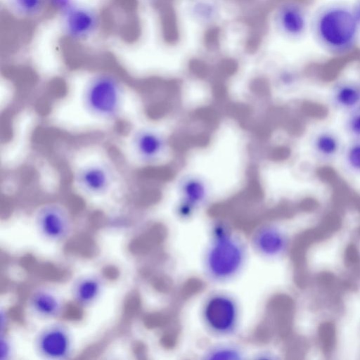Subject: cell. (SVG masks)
<instances>
[{
    "label": "cell",
    "instance_id": "obj_10",
    "mask_svg": "<svg viewBox=\"0 0 360 360\" xmlns=\"http://www.w3.org/2000/svg\"><path fill=\"white\" fill-rule=\"evenodd\" d=\"M289 237L286 232L277 225L266 224L253 231L250 244L255 251L268 259L282 256L289 246Z\"/></svg>",
    "mask_w": 360,
    "mask_h": 360
},
{
    "label": "cell",
    "instance_id": "obj_6",
    "mask_svg": "<svg viewBox=\"0 0 360 360\" xmlns=\"http://www.w3.org/2000/svg\"><path fill=\"white\" fill-rule=\"evenodd\" d=\"M204 325L213 335L226 337L233 334L239 324L240 311L237 302L231 295L215 292L204 301L201 309Z\"/></svg>",
    "mask_w": 360,
    "mask_h": 360
},
{
    "label": "cell",
    "instance_id": "obj_24",
    "mask_svg": "<svg viewBox=\"0 0 360 360\" xmlns=\"http://www.w3.org/2000/svg\"><path fill=\"white\" fill-rule=\"evenodd\" d=\"M354 13L360 22V0H354L352 3Z\"/></svg>",
    "mask_w": 360,
    "mask_h": 360
},
{
    "label": "cell",
    "instance_id": "obj_4",
    "mask_svg": "<svg viewBox=\"0 0 360 360\" xmlns=\"http://www.w3.org/2000/svg\"><path fill=\"white\" fill-rule=\"evenodd\" d=\"M71 179L75 190L89 198H105L122 186L117 165L102 151L86 152L76 158Z\"/></svg>",
    "mask_w": 360,
    "mask_h": 360
},
{
    "label": "cell",
    "instance_id": "obj_17",
    "mask_svg": "<svg viewBox=\"0 0 360 360\" xmlns=\"http://www.w3.org/2000/svg\"><path fill=\"white\" fill-rule=\"evenodd\" d=\"M96 23V17L92 12L77 9L70 12L67 28L71 36L84 38L93 32Z\"/></svg>",
    "mask_w": 360,
    "mask_h": 360
},
{
    "label": "cell",
    "instance_id": "obj_18",
    "mask_svg": "<svg viewBox=\"0 0 360 360\" xmlns=\"http://www.w3.org/2000/svg\"><path fill=\"white\" fill-rule=\"evenodd\" d=\"M342 165L353 175L360 176V139H351L342 152Z\"/></svg>",
    "mask_w": 360,
    "mask_h": 360
},
{
    "label": "cell",
    "instance_id": "obj_15",
    "mask_svg": "<svg viewBox=\"0 0 360 360\" xmlns=\"http://www.w3.org/2000/svg\"><path fill=\"white\" fill-rule=\"evenodd\" d=\"M103 289V281L96 274L78 277L72 283L71 292L75 301L82 307L94 304Z\"/></svg>",
    "mask_w": 360,
    "mask_h": 360
},
{
    "label": "cell",
    "instance_id": "obj_16",
    "mask_svg": "<svg viewBox=\"0 0 360 360\" xmlns=\"http://www.w3.org/2000/svg\"><path fill=\"white\" fill-rule=\"evenodd\" d=\"M186 13L193 22L206 26L219 18L221 7L215 0H191L187 6Z\"/></svg>",
    "mask_w": 360,
    "mask_h": 360
},
{
    "label": "cell",
    "instance_id": "obj_22",
    "mask_svg": "<svg viewBox=\"0 0 360 360\" xmlns=\"http://www.w3.org/2000/svg\"><path fill=\"white\" fill-rule=\"evenodd\" d=\"M297 81V75L292 72H285L281 75V82L285 86H292Z\"/></svg>",
    "mask_w": 360,
    "mask_h": 360
},
{
    "label": "cell",
    "instance_id": "obj_8",
    "mask_svg": "<svg viewBox=\"0 0 360 360\" xmlns=\"http://www.w3.org/2000/svg\"><path fill=\"white\" fill-rule=\"evenodd\" d=\"M39 235L49 242L65 240L72 230V219L68 208L62 203L51 201L39 205L33 215Z\"/></svg>",
    "mask_w": 360,
    "mask_h": 360
},
{
    "label": "cell",
    "instance_id": "obj_25",
    "mask_svg": "<svg viewBox=\"0 0 360 360\" xmlns=\"http://www.w3.org/2000/svg\"><path fill=\"white\" fill-rule=\"evenodd\" d=\"M55 3L60 7H65L68 3V0H53Z\"/></svg>",
    "mask_w": 360,
    "mask_h": 360
},
{
    "label": "cell",
    "instance_id": "obj_5",
    "mask_svg": "<svg viewBox=\"0 0 360 360\" xmlns=\"http://www.w3.org/2000/svg\"><path fill=\"white\" fill-rule=\"evenodd\" d=\"M121 149L130 165H148L162 155L165 141L156 130L145 125H131L121 141Z\"/></svg>",
    "mask_w": 360,
    "mask_h": 360
},
{
    "label": "cell",
    "instance_id": "obj_14",
    "mask_svg": "<svg viewBox=\"0 0 360 360\" xmlns=\"http://www.w3.org/2000/svg\"><path fill=\"white\" fill-rule=\"evenodd\" d=\"M28 307L34 315L45 319L57 318L63 308L61 298L55 292L43 288L31 293Z\"/></svg>",
    "mask_w": 360,
    "mask_h": 360
},
{
    "label": "cell",
    "instance_id": "obj_11",
    "mask_svg": "<svg viewBox=\"0 0 360 360\" xmlns=\"http://www.w3.org/2000/svg\"><path fill=\"white\" fill-rule=\"evenodd\" d=\"M182 198L177 205V214L181 219L190 218L207 198V189L202 181L188 177L181 185Z\"/></svg>",
    "mask_w": 360,
    "mask_h": 360
},
{
    "label": "cell",
    "instance_id": "obj_19",
    "mask_svg": "<svg viewBox=\"0 0 360 360\" xmlns=\"http://www.w3.org/2000/svg\"><path fill=\"white\" fill-rule=\"evenodd\" d=\"M206 358L210 359H240V350L231 345H219L209 349Z\"/></svg>",
    "mask_w": 360,
    "mask_h": 360
},
{
    "label": "cell",
    "instance_id": "obj_21",
    "mask_svg": "<svg viewBox=\"0 0 360 360\" xmlns=\"http://www.w3.org/2000/svg\"><path fill=\"white\" fill-rule=\"evenodd\" d=\"M15 4L22 13L33 15L41 10L43 0H15Z\"/></svg>",
    "mask_w": 360,
    "mask_h": 360
},
{
    "label": "cell",
    "instance_id": "obj_3",
    "mask_svg": "<svg viewBox=\"0 0 360 360\" xmlns=\"http://www.w3.org/2000/svg\"><path fill=\"white\" fill-rule=\"evenodd\" d=\"M247 258V246L232 228L223 221L211 226L204 256L207 276L216 282H226L243 269Z\"/></svg>",
    "mask_w": 360,
    "mask_h": 360
},
{
    "label": "cell",
    "instance_id": "obj_23",
    "mask_svg": "<svg viewBox=\"0 0 360 360\" xmlns=\"http://www.w3.org/2000/svg\"><path fill=\"white\" fill-rule=\"evenodd\" d=\"M1 359H6L9 355V352L11 348L10 342L6 338H4L2 335L1 338Z\"/></svg>",
    "mask_w": 360,
    "mask_h": 360
},
{
    "label": "cell",
    "instance_id": "obj_12",
    "mask_svg": "<svg viewBox=\"0 0 360 360\" xmlns=\"http://www.w3.org/2000/svg\"><path fill=\"white\" fill-rule=\"evenodd\" d=\"M309 145L315 158L323 162H330L341 155L343 145L339 135L331 129L316 131L310 139Z\"/></svg>",
    "mask_w": 360,
    "mask_h": 360
},
{
    "label": "cell",
    "instance_id": "obj_13",
    "mask_svg": "<svg viewBox=\"0 0 360 360\" xmlns=\"http://www.w3.org/2000/svg\"><path fill=\"white\" fill-rule=\"evenodd\" d=\"M329 100L335 109L346 112L360 107V81L352 79L338 81L331 87Z\"/></svg>",
    "mask_w": 360,
    "mask_h": 360
},
{
    "label": "cell",
    "instance_id": "obj_9",
    "mask_svg": "<svg viewBox=\"0 0 360 360\" xmlns=\"http://www.w3.org/2000/svg\"><path fill=\"white\" fill-rule=\"evenodd\" d=\"M35 354L47 360L69 359L74 349L73 336L63 323L53 322L41 328L33 340Z\"/></svg>",
    "mask_w": 360,
    "mask_h": 360
},
{
    "label": "cell",
    "instance_id": "obj_2",
    "mask_svg": "<svg viewBox=\"0 0 360 360\" xmlns=\"http://www.w3.org/2000/svg\"><path fill=\"white\" fill-rule=\"evenodd\" d=\"M309 35L326 54L343 57L360 43V22L352 3L332 0L312 11Z\"/></svg>",
    "mask_w": 360,
    "mask_h": 360
},
{
    "label": "cell",
    "instance_id": "obj_1",
    "mask_svg": "<svg viewBox=\"0 0 360 360\" xmlns=\"http://www.w3.org/2000/svg\"><path fill=\"white\" fill-rule=\"evenodd\" d=\"M132 93L115 75L94 73L68 91L56 118L70 129H102L114 126L132 112Z\"/></svg>",
    "mask_w": 360,
    "mask_h": 360
},
{
    "label": "cell",
    "instance_id": "obj_20",
    "mask_svg": "<svg viewBox=\"0 0 360 360\" xmlns=\"http://www.w3.org/2000/svg\"><path fill=\"white\" fill-rule=\"evenodd\" d=\"M344 128L351 139H360V107L347 112Z\"/></svg>",
    "mask_w": 360,
    "mask_h": 360
},
{
    "label": "cell",
    "instance_id": "obj_7",
    "mask_svg": "<svg viewBox=\"0 0 360 360\" xmlns=\"http://www.w3.org/2000/svg\"><path fill=\"white\" fill-rule=\"evenodd\" d=\"M311 11L300 0H282L274 8L271 23L275 32L290 42L309 35Z\"/></svg>",
    "mask_w": 360,
    "mask_h": 360
}]
</instances>
